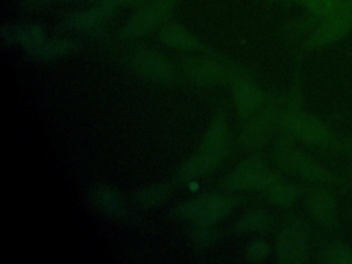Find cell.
Instances as JSON below:
<instances>
[{
  "label": "cell",
  "mask_w": 352,
  "mask_h": 264,
  "mask_svg": "<svg viewBox=\"0 0 352 264\" xmlns=\"http://www.w3.org/2000/svg\"><path fill=\"white\" fill-rule=\"evenodd\" d=\"M352 30V0H338L335 10L319 21L305 39V50H315L337 43Z\"/></svg>",
  "instance_id": "cell-1"
},
{
  "label": "cell",
  "mask_w": 352,
  "mask_h": 264,
  "mask_svg": "<svg viewBox=\"0 0 352 264\" xmlns=\"http://www.w3.org/2000/svg\"><path fill=\"white\" fill-rule=\"evenodd\" d=\"M234 206V198L221 194H203L177 206L173 214L189 222L215 224L226 218Z\"/></svg>",
  "instance_id": "cell-2"
},
{
  "label": "cell",
  "mask_w": 352,
  "mask_h": 264,
  "mask_svg": "<svg viewBox=\"0 0 352 264\" xmlns=\"http://www.w3.org/2000/svg\"><path fill=\"white\" fill-rule=\"evenodd\" d=\"M181 0H149L123 25L120 31L122 38L133 39L147 34L162 26Z\"/></svg>",
  "instance_id": "cell-3"
},
{
  "label": "cell",
  "mask_w": 352,
  "mask_h": 264,
  "mask_svg": "<svg viewBox=\"0 0 352 264\" xmlns=\"http://www.w3.org/2000/svg\"><path fill=\"white\" fill-rule=\"evenodd\" d=\"M125 63L131 72L152 82H170L176 78L172 62L149 47L133 49L125 56Z\"/></svg>",
  "instance_id": "cell-4"
},
{
  "label": "cell",
  "mask_w": 352,
  "mask_h": 264,
  "mask_svg": "<svg viewBox=\"0 0 352 264\" xmlns=\"http://www.w3.org/2000/svg\"><path fill=\"white\" fill-rule=\"evenodd\" d=\"M278 182L277 177L265 169L256 159H249L239 164L222 182L228 190L269 189Z\"/></svg>",
  "instance_id": "cell-5"
},
{
  "label": "cell",
  "mask_w": 352,
  "mask_h": 264,
  "mask_svg": "<svg viewBox=\"0 0 352 264\" xmlns=\"http://www.w3.org/2000/svg\"><path fill=\"white\" fill-rule=\"evenodd\" d=\"M182 67L192 82L203 86L220 84L234 76L230 66L213 56L188 57L183 62Z\"/></svg>",
  "instance_id": "cell-6"
},
{
  "label": "cell",
  "mask_w": 352,
  "mask_h": 264,
  "mask_svg": "<svg viewBox=\"0 0 352 264\" xmlns=\"http://www.w3.org/2000/svg\"><path fill=\"white\" fill-rule=\"evenodd\" d=\"M117 8L109 4L98 3L86 10L72 12L65 19L63 26L75 32H91L100 28L116 14Z\"/></svg>",
  "instance_id": "cell-7"
},
{
  "label": "cell",
  "mask_w": 352,
  "mask_h": 264,
  "mask_svg": "<svg viewBox=\"0 0 352 264\" xmlns=\"http://www.w3.org/2000/svg\"><path fill=\"white\" fill-rule=\"evenodd\" d=\"M285 125L290 133L311 144H327L329 132L322 123L302 113H290L285 117Z\"/></svg>",
  "instance_id": "cell-8"
},
{
  "label": "cell",
  "mask_w": 352,
  "mask_h": 264,
  "mask_svg": "<svg viewBox=\"0 0 352 264\" xmlns=\"http://www.w3.org/2000/svg\"><path fill=\"white\" fill-rule=\"evenodd\" d=\"M92 206L100 214L113 220H126L129 208L118 191L106 185H98L90 192Z\"/></svg>",
  "instance_id": "cell-9"
},
{
  "label": "cell",
  "mask_w": 352,
  "mask_h": 264,
  "mask_svg": "<svg viewBox=\"0 0 352 264\" xmlns=\"http://www.w3.org/2000/svg\"><path fill=\"white\" fill-rule=\"evenodd\" d=\"M1 41L9 45H19L28 53L47 38L43 26L34 23H15L1 28Z\"/></svg>",
  "instance_id": "cell-10"
},
{
  "label": "cell",
  "mask_w": 352,
  "mask_h": 264,
  "mask_svg": "<svg viewBox=\"0 0 352 264\" xmlns=\"http://www.w3.org/2000/svg\"><path fill=\"white\" fill-rule=\"evenodd\" d=\"M222 159L207 151L201 150L189 157L176 171L175 179L181 184L191 183L209 175Z\"/></svg>",
  "instance_id": "cell-11"
},
{
  "label": "cell",
  "mask_w": 352,
  "mask_h": 264,
  "mask_svg": "<svg viewBox=\"0 0 352 264\" xmlns=\"http://www.w3.org/2000/svg\"><path fill=\"white\" fill-rule=\"evenodd\" d=\"M279 155V161L281 166L286 170L294 171L296 175H302L308 179H327L329 175L321 168L318 163L309 156L300 153V151L292 148H283Z\"/></svg>",
  "instance_id": "cell-12"
},
{
  "label": "cell",
  "mask_w": 352,
  "mask_h": 264,
  "mask_svg": "<svg viewBox=\"0 0 352 264\" xmlns=\"http://www.w3.org/2000/svg\"><path fill=\"white\" fill-rule=\"evenodd\" d=\"M162 43L178 51L206 52L205 45L183 25L178 23H164L160 30Z\"/></svg>",
  "instance_id": "cell-13"
},
{
  "label": "cell",
  "mask_w": 352,
  "mask_h": 264,
  "mask_svg": "<svg viewBox=\"0 0 352 264\" xmlns=\"http://www.w3.org/2000/svg\"><path fill=\"white\" fill-rule=\"evenodd\" d=\"M278 256L282 262L296 263L304 261L306 257V239L304 232L296 227L282 231L278 241Z\"/></svg>",
  "instance_id": "cell-14"
},
{
  "label": "cell",
  "mask_w": 352,
  "mask_h": 264,
  "mask_svg": "<svg viewBox=\"0 0 352 264\" xmlns=\"http://www.w3.org/2000/svg\"><path fill=\"white\" fill-rule=\"evenodd\" d=\"M234 97L236 109L242 117L254 113L263 104V92L250 80L238 78L234 82Z\"/></svg>",
  "instance_id": "cell-15"
},
{
  "label": "cell",
  "mask_w": 352,
  "mask_h": 264,
  "mask_svg": "<svg viewBox=\"0 0 352 264\" xmlns=\"http://www.w3.org/2000/svg\"><path fill=\"white\" fill-rule=\"evenodd\" d=\"M230 138H228V123L226 117L222 113L216 116L212 121L211 125L208 128L203 142H201V150L207 151L216 156L223 159L228 150Z\"/></svg>",
  "instance_id": "cell-16"
},
{
  "label": "cell",
  "mask_w": 352,
  "mask_h": 264,
  "mask_svg": "<svg viewBox=\"0 0 352 264\" xmlns=\"http://www.w3.org/2000/svg\"><path fill=\"white\" fill-rule=\"evenodd\" d=\"M77 49L78 43L72 39L46 38L28 54L34 59L53 60L69 55Z\"/></svg>",
  "instance_id": "cell-17"
},
{
  "label": "cell",
  "mask_w": 352,
  "mask_h": 264,
  "mask_svg": "<svg viewBox=\"0 0 352 264\" xmlns=\"http://www.w3.org/2000/svg\"><path fill=\"white\" fill-rule=\"evenodd\" d=\"M308 208L322 224L331 225L335 221V201L327 192L322 190L312 192L308 196Z\"/></svg>",
  "instance_id": "cell-18"
},
{
  "label": "cell",
  "mask_w": 352,
  "mask_h": 264,
  "mask_svg": "<svg viewBox=\"0 0 352 264\" xmlns=\"http://www.w3.org/2000/svg\"><path fill=\"white\" fill-rule=\"evenodd\" d=\"M275 122V113L267 111L251 121L246 129L243 131L242 142L246 146H255L263 142L271 132L272 126Z\"/></svg>",
  "instance_id": "cell-19"
},
{
  "label": "cell",
  "mask_w": 352,
  "mask_h": 264,
  "mask_svg": "<svg viewBox=\"0 0 352 264\" xmlns=\"http://www.w3.org/2000/svg\"><path fill=\"white\" fill-rule=\"evenodd\" d=\"M170 193L172 188L168 184H154L139 190L135 194V201L142 208H154L166 201Z\"/></svg>",
  "instance_id": "cell-20"
},
{
  "label": "cell",
  "mask_w": 352,
  "mask_h": 264,
  "mask_svg": "<svg viewBox=\"0 0 352 264\" xmlns=\"http://www.w3.org/2000/svg\"><path fill=\"white\" fill-rule=\"evenodd\" d=\"M191 241L199 247H208L216 239V230L213 224L193 223L189 230Z\"/></svg>",
  "instance_id": "cell-21"
},
{
  "label": "cell",
  "mask_w": 352,
  "mask_h": 264,
  "mask_svg": "<svg viewBox=\"0 0 352 264\" xmlns=\"http://www.w3.org/2000/svg\"><path fill=\"white\" fill-rule=\"evenodd\" d=\"M269 195L275 204H287L296 199L300 193V188L296 186L287 185V184L276 182L269 188Z\"/></svg>",
  "instance_id": "cell-22"
},
{
  "label": "cell",
  "mask_w": 352,
  "mask_h": 264,
  "mask_svg": "<svg viewBox=\"0 0 352 264\" xmlns=\"http://www.w3.org/2000/svg\"><path fill=\"white\" fill-rule=\"evenodd\" d=\"M337 2L338 0H302L300 8H305L307 14L321 20L335 10Z\"/></svg>",
  "instance_id": "cell-23"
},
{
  "label": "cell",
  "mask_w": 352,
  "mask_h": 264,
  "mask_svg": "<svg viewBox=\"0 0 352 264\" xmlns=\"http://www.w3.org/2000/svg\"><path fill=\"white\" fill-rule=\"evenodd\" d=\"M267 223H269V219L265 214L261 212H252L239 221L236 229L239 232H255V231L265 229L267 226Z\"/></svg>",
  "instance_id": "cell-24"
},
{
  "label": "cell",
  "mask_w": 352,
  "mask_h": 264,
  "mask_svg": "<svg viewBox=\"0 0 352 264\" xmlns=\"http://www.w3.org/2000/svg\"><path fill=\"white\" fill-rule=\"evenodd\" d=\"M322 262L329 263H352V250L344 245H333L327 248L322 254Z\"/></svg>",
  "instance_id": "cell-25"
},
{
  "label": "cell",
  "mask_w": 352,
  "mask_h": 264,
  "mask_svg": "<svg viewBox=\"0 0 352 264\" xmlns=\"http://www.w3.org/2000/svg\"><path fill=\"white\" fill-rule=\"evenodd\" d=\"M267 254V247L263 243H254L249 248V257L251 259H263Z\"/></svg>",
  "instance_id": "cell-26"
},
{
  "label": "cell",
  "mask_w": 352,
  "mask_h": 264,
  "mask_svg": "<svg viewBox=\"0 0 352 264\" xmlns=\"http://www.w3.org/2000/svg\"><path fill=\"white\" fill-rule=\"evenodd\" d=\"M22 6L26 8H30V10H34V8H44L46 6H50L53 2L56 0H20Z\"/></svg>",
  "instance_id": "cell-27"
},
{
  "label": "cell",
  "mask_w": 352,
  "mask_h": 264,
  "mask_svg": "<svg viewBox=\"0 0 352 264\" xmlns=\"http://www.w3.org/2000/svg\"><path fill=\"white\" fill-rule=\"evenodd\" d=\"M100 3L109 4V6L118 8L120 6H129L131 0H98Z\"/></svg>",
  "instance_id": "cell-28"
},
{
  "label": "cell",
  "mask_w": 352,
  "mask_h": 264,
  "mask_svg": "<svg viewBox=\"0 0 352 264\" xmlns=\"http://www.w3.org/2000/svg\"><path fill=\"white\" fill-rule=\"evenodd\" d=\"M263 1L269 2V3H272V2L278 1V0H263Z\"/></svg>",
  "instance_id": "cell-29"
},
{
  "label": "cell",
  "mask_w": 352,
  "mask_h": 264,
  "mask_svg": "<svg viewBox=\"0 0 352 264\" xmlns=\"http://www.w3.org/2000/svg\"><path fill=\"white\" fill-rule=\"evenodd\" d=\"M65 1H78V0H65Z\"/></svg>",
  "instance_id": "cell-30"
},
{
  "label": "cell",
  "mask_w": 352,
  "mask_h": 264,
  "mask_svg": "<svg viewBox=\"0 0 352 264\" xmlns=\"http://www.w3.org/2000/svg\"><path fill=\"white\" fill-rule=\"evenodd\" d=\"M349 148H350V150H351V151H352V142H351V144H350Z\"/></svg>",
  "instance_id": "cell-31"
}]
</instances>
